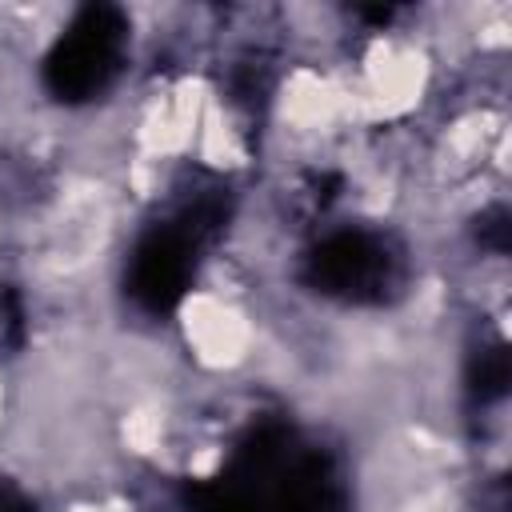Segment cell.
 <instances>
[{
  "mask_svg": "<svg viewBox=\"0 0 512 512\" xmlns=\"http://www.w3.org/2000/svg\"><path fill=\"white\" fill-rule=\"evenodd\" d=\"M124 40V16L112 4H88L76 12L64 40L52 48L44 64V84L60 100H88L96 96L120 60Z\"/></svg>",
  "mask_w": 512,
  "mask_h": 512,
  "instance_id": "1",
  "label": "cell"
},
{
  "mask_svg": "<svg viewBox=\"0 0 512 512\" xmlns=\"http://www.w3.org/2000/svg\"><path fill=\"white\" fill-rule=\"evenodd\" d=\"M308 280L328 296H376L388 284V252L364 232H332L308 256Z\"/></svg>",
  "mask_w": 512,
  "mask_h": 512,
  "instance_id": "2",
  "label": "cell"
},
{
  "mask_svg": "<svg viewBox=\"0 0 512 512\" xmlns=\"http://www.w3.org/2000/svg\"><path fill=\"white\" fill-rule=\"evenodd\" d=\"M192 248L196 244L184 236V228H156L136 244L128 288L148 312H168L184 296L192 276Z\"/></svg>",
  "mask_w": 512,
  "mask_h": 512,
  "instance_id": "3",
  "label": "cell"
},
{
  "mask_svg": "<svg viewBox=\"0 0 512 512\" xmlns=\"http://www.w3.org/2000/svg\"><path fill=\"white\" fill-rule=\"evenodd\" d=\"M504 388H508V360H504L500 348H492L476 364V392L488 400V396H500Z\"/></svg>",
  "mask_w": 512,
  "mask_h": 512,
  "instance_id": "4",
  "label": "cell"
},
{
  "mask_svg": "<svg viewBox=\"0 0 512 512\" xmlns=\"http://www.w3.org/2000/svg\"><path fill=\"white\" fill-rule=\"evenodd\" d=\"M24 344V308L12 288L0 292V348H20Z\"/></svg>",
  "mask_w": 512,
  "mask_h": 512,
  "instance_id": "5",
  "label": "cell"
},
{
  "mask_svg": "<svg viewBox=\"0 0 512 512\" xmlns=\"http://www.w3.org/2000/svg\"><path fill=\"white\" fill-rule=\"evenodd\" d=\"M0 512H32V504L12 484H0Z\"/></svg>",
  "mask_w": 512,
  "mask_h": 512,
  "instance_id": "6",
  "label": "cell"
}]
</instances>
